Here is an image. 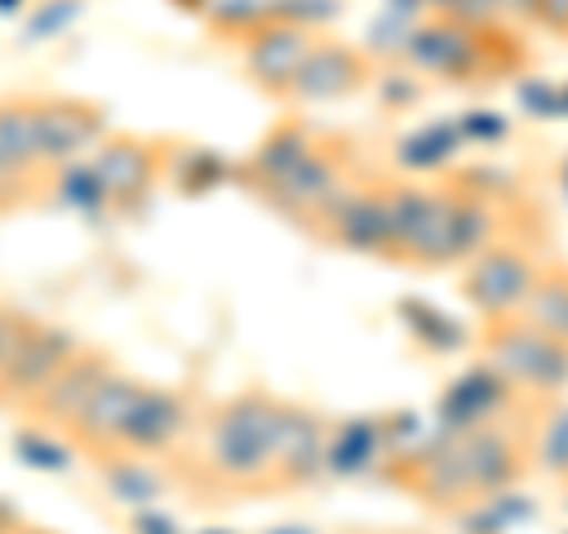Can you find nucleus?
Segmentation results:
<instances>
[{"mask_svg": "<svg viewBox=\"0 0 568 534\" xmlns=\"http://www.w3.org/2000/svg\"><path fill=\"white\" fill-rule=\"evenodd\" d=\"M317 142H323V129H317L313 119H298V114L280 119V123H271V133H265L256 147L246 152V162L237 166V181L256 199L261 189H271L280 175H290L298 162H304Z\"/></svg>", "mask_w": 568, "mask_h": 534, "instance_id": "nucleus-18", "label": "nucleus"}, {"mask_svg": "<svg viewBox=\"0 0 568 534\" xmlns=\"http://www.w3.org/2000/svg\"><path fill=\"white\" fill-rule=\"evenodd\" d=\"M559 119H568V81L559 85Z\"/></svg>", "mask_w": 568, "mask_h": 534, "instance_id": "nucleus-34", "label": "nucleus"}, {"mask_svg": "<svg viewBox=\"0 0 568 534\" xmlns=\"http://www.w3.org/2000/svg\"><path fill=\"white\" fill-rule=\"evenodd\" d=\"M545 270V260L530 251V242H521L517 233H503L493 246H484L469 265H465V279H459V289H465V302L478 312V322H507V317H521L530 289H536V279Z\"/></svg>", "mask_w": 568, "mask_h": 534, "instance_id": "nucleus-5", "label": "nucleus"}, {"mask_svg": "<svg viewBox=\"0 0 568 534\" xmlns=\"http://www.w3.org/2000/svg\"><path fill=\"white\" fill-rule=\"evenodd\" d=\"M166 156L171 142L166 137H148V133H114L91 152V166L104 185L110 213H138L142 204L156 194V185L166 181Z\"/></svg>", "mask_w": 568, "mask_h": 534, "instance_id": "nucleus-7", "label": "nucleus"}, {"mask_svg": "<svg viewBox=\"0 0 568 534\" xmlns=\"http://www.w3.org/2000/svg\"><path fill=\"white\" fill-rule=\"evenodd\" d=\"M369 91H379L384 110H413V104H422L426 95V81L417 76L407 62H394V66H375V81H369Z\"/></svg>", "mask_w": 568, "mask_h": 534, "instance_id": "nucleus-26", "label": "nucleus"}, {"mask_svg": "<svg viewBox=\"0 0 568 534\" xmlns=\"http://www.w3.org/2000/svg\"><path fill=\"white\" fill-rule=\"evenodd\" d=\"M511 407H517L511 383L497 379L484 360H474V369H465L459 379H450V388L440 393V402H436V431L465 435V431H478V425L507 421Z\"/></svg>", "mask_w": 568, "mask_h": 534, "instance_id": "nucleus-15", "label": "nucleus"}, {"mask_svg": "<svg viewBox=\"0 0 568 534\" xmlns=\"http://www.w3.org/2000/svg\"><path fill=\"white\" fill-rule=\"evenodd\" d=\"M200 534H227V530H200Z\"/></svg>", "mask_w": 568, "mask_h": 534, "instance_id": "nucleus-37", "label": "nucleus"}, {"mask_svg": "<svg viewBox=\"0 0 568 534\" xmlns=\"http://www.w3.org/2000/svg\"><path fill=\"white\" fill-rule=\"evenodd\" d=\"M398 62L413 66L426 85H497L517 81L530 66V52L521 33H507L503 24H474L432 10L413 24Z\"/></svg>", "mask_w": 568, "mask_h": 534, "instance_id": "nucleus-2", "label": "nucleus"}, {"mask_svg": "<svg viewBox=\"0 0 568 534\" xmlns=\"http://www.w3.org/2000/svg\"><path fill=\"white\" fill-rule=\"evenodd\" d=\"M530 469L568 487V402H545L530 425Z\"/></svg>", "mask_w": 568, "mask_h": 534, "instance_id": "nucleus-22", "label": "nucleus"}, {"mask_svg": "<svg viewBox=\"0 0 568 534\" xmlns=\"http://www.w3.org/2000/svg\"><path fill=\"white\" fill-rule=\"evenodd\" d=\"M0 534H14V530H0Z\"/></svg>", "mask_w": 568, "mask_h": 534, "instance_id": "nucleus-38", "label": "nucleus"}, {"mask_svg": "<svg viewBox=\"0 0 568 534\" xmlns=\"http://www.w3.org/2000/svg\"><path fill=\"white\" fill-rule=\"evenodd\" d=\"M280 407L271 388L209 402L194 440L171 459V473L194 502H242V496H275V425Z\"/></svg>", "mask_w": 568, "mask_h": 534, "instance_id": "nucleus-1", "label": "nucleus"}, {"mask_svg": "<svg viewBox=\"0 0 568 534\" xmlns=\"http://www.w3.org/2000/svg\"><path fill=\"white\" fill-rule=\"evenodd\" d=\"M20 525H24V521H20V511H14L6 496H0V530H20Z\"/></svg>", "mask_w": 568, "mask_h": 534, "instance_id": "nucleus-31", "label": "nucleus"}, {"mask_svg": "<svg viewBox=\"0 0 568 534\" xmlns=\"http://www.w3.org/2000/svg\"><path fill=\"white\" fill-rule=\"evenodd\" d=\"M317 242L336 246L346 256H369V260H394V218H388V181L379 175H361L336 208L317 223Z\"/></svg>", "mask_w": 568, "mask_h": 534, "instance_id": "nucleus-9", "label": "nucleus"}, {"mask_svg": "<svg viewBox=\"0 0 568 534\" xmlns=\"http://www.w3.org/2000/svg\"><path fill=\"white\" fill-rule=\"evenodd\" d=\"M465 152V137H459V123H422V129L403 133L394 142V162L398 171H407L413 181H426V175H440L455 166V156Z\"/></svg>", "mask_w": 568, "mask_h": 534, "instance_id": "nucleus-21", "label": "nucleus"}, {"mask_svg": "<svg viewBox=\"0 0 568 534\" xmlns=\"http://www.w3.org/2000/svg\"><path fill=\"white\" fill-rule=\"evenodd\" d=\"M559 189H564V199H568V156H564V166H559Z\"/></svg>", "mask_w": 568, "mask_h": 534, "instance_id": "nucleus-35", "label": "nucleus"}, {"mask_svg": "<svg viewBox=\"0 0 568 534\" xmlns=\"http://www.w3.org/2000/svg\"><path fill=\"white\" fill-rule=\"evenodd\" d=\"M361 175L365 171H361V156H355V142L342 137V133H323V142H317L290 175H280L271 189L256 194V204H265L275 218L304 227V233L313 237L317 223L327 218V213L336 208V199H342Z\"/></svg>", "mask_w": 568, "mask_h": 534, "instance_id": "nucleus-3", "label": "nucleus"}, {"mask_svg": "<svg viewBox=\"0 0 568 534\" xmlns=\"http://www.w3.org/2000/svg\"><path fill=\"white\" fill-rule=\"evenodd\" d=\"M317 39H323V29L280 20V14L261 20V24L237 43V48H242V71H246V81H252L261 95L284 100V91L294 85L298 66L308 62V52H313Z\"/></svg>", "mask_w": 568, "mask_h": 534, "instance_id": "nucleus-12", "label": "nucleus"}, {"mask_svg": "<svg viewBox=\"0 0 568 534\" xmlns=\"http://www.w3.org/2000/svg\"><path fill=\"white\" fill-rule=\"evenodd\" d=\"M24 317L20 308H10V302H0V373H6V360H10V346H14V336H20L24 327Z\"/></svg>", "mask_w": 568, "mask_h": 534, "instance_id": "nucleus-30", "label": "nucleus"}, {"mask_svg": "<svg viewBox=\"0 0 568 534\" xmlns=\"http://www.w3.org/2000/svg\"><path fill=\"white\" fill-rule=\"evenodd\" d=\"M332 421L304 402H284L275 425V492H298L327 477Z\"/></svg>", "mask_w": 568, "mask_h": 534, "instance_id": "nucleus-14", "label": "nucleus"}, {"mask_svg": "<svg viewBox=\"0 0 568 534\" xmlns=\"http://www.w3.org/2000/svg\"><path fill=\"white\" fill-rule=\"evenodd\" d=\"M200 421H204L200 393L142 379L138 398H133V407H129V417H123L119 450H123V454H142V459H162V464H171V459L194 440Z\"/></svg>", "mask_w": 568, "mask_h": 534, "instance_id": "nucleus-6", "label": "nucleus"}, {"mask_svg": "<svg viewBox=\"0 0 568 534\" xmlns=\"http://www.w3.org/2000/svg\"><path fill=\"white\" fill-rule=\"evenodd\" d=\"M459 123V137L465 142H497L507 133V119H497L493 110H469L465 119H455Z\"/></svg>", "mask_w": 568, "mask_h": 534, "instance_id": "nucleus-28", "label": "nucleus"}, {"mask_svg": "<svg viewBox=\"0 0 568 534\" xmlns=\"http://www.w3.org/2000/svg\"><path fill=\"white\" fill-rule=\"evenodd\" d=\"M478 360L503 383H511V393L526 402L545 407L568 398V341H549L526 317L488 322L478 331Z\"/></svg>", "mask_w": 568, "mask_h": 534, "instance_id": "nucleus-4", "label": "nucleus"}, {"mask_svg": "<svg viewBox=\"0 0 568 534\" xmlns=\"http://www.w3.org/2000/svg\"><path fill=\"white\" fill-rule=\"evenodd\" d=\"M227 175H237L233 162H223L213 147H175L171 142V156H166V181L181 189V194H204L213 189Z\"/></svg>", "mask_w": 568, "mask_h": 534, "instance_id": "nucleus-24", "label": "nucleus"}, {"mask_svg": "<svg viewBox=\"0 0 568 534\" xmlns=\"http://www.w3.org/2000/svg\"><path fill=\"white\" fill-rule=\"evenodd\" d=\"M48 171L33 133V95H0V213L43 199Z\"/></svg>", "mask_w": 568, "mask_h": 534, "instance_id": "nucleus-13", "label": "nucleus"}, {"mask_svg": "<svg viewBox=\"0 0 568 534\" xmlns=\"http://www.w3.org/2000/svg\"><path fill=\"white\" fill-rule=\"evenodd\" d=\"M138 388H142V379L133 369H123V364H114L110 373L100 379V388L91 393V402L81 407V417L71 421V431H67V440L77 444L81 454H114L119 450V431H123V417H129V407H133V398H138Z\"/></svg>", "mask_w": 568, "mask_h": 534, "instance_id": "nucleus-16", "label": "nucleus"}, {"mask_svg": "<svg viewBox=\"0 0 568 534\" xmlns=\"http://www.w3.org/2000/svg\"><path fill=\"white\" fill-rule=\"evenodd\" d=\"M265 534H317L313 525H275V530H265Z\"/></svg>", "mask_w": 568, "mask_h": 534, "instance_id": "nucleus-32", "label": "nucleus"}, {"mask_svg": "<svg viewBox=\"0 0 568 534\" xmlns=\"http://www.w3.org/2000/svg\"><path fill=\"white\" fill-rule=\"evenodd\" d=\"M29 10V0H0V14H20Z\"/></svg>", "mask_w": 568, "mask_h": 534, "instance_id": "nucleus-33", "label": "nucleus"}, {"mask_svg": "<svg viewBox=\"0 0 568 534\" xmlns=\"http://www.w3.org/2000/svg\"><path fill=\"white\" fill-rule=\"evenodd\" d=\"M375 58L361 48V43H346L336 39V33H323V39L313 43L308 62L298 66L294 85L284 91V104H294V110H323V104H342L351 95L369 91V81H375Z\"/></svg>", "mask_w": 568, "mask_h": 534, "instance_id": "nucleus-10", "label": "nucleus"}, {"mask_svg": "<svg viewBox=\"0 0 568 534\" xmlns=\"http://www.w3.org/2000/svg\"><path fill=\"white\" fill-rule=\"evenodd\" d=\"M119 360L110 350H95V346H81L77 350V360H71L58 379H52L39 398H33L24 412H29V421H39V425H52V431H71V421L81 417V407L91 402V393L100 388V379L110 373Z\"/></svg>", "mask_w": 568, "mask_h": 534, "instance_id": "nucleus-17", "label": "nucleus"}, {"mask_svg": "<svg viewBox=\"0 0 568 534\" xmlns=\"http://www.w3.org/2000/svg\"><path fill=\"white\" fill-rule=\"evenodd\" d=\"M91 464H95V477H100L104 496H110L114 506H123V511L166 502V492L175 487V473H171V464H162V459H142V454L114 450V454H95Z\"/></svg>", "mask_w": 568, "mask_h": 534, "instance_id": "nucleus-19", "label": "nucleus"}, {"mask_svg": "<svg viewBox=\"0 0 568 534\" xmlns=\"http://www.w3.org/2000/svg\"><path fill=\"white\" fill-rule=\"evenodd\" d=\"M394 444H388V421L379 417H346L332 421L327 435V477H361L388 464Z\"/></svg>", "mask_w": 568, "mask_h": 534, "instance_id": "nucleus-20", "label": "nucleus"}, {"mask_svg": "<svg viewBox=\"0 0 568 534\" xmlns=\"http://www.w3.org/2000/svg\"><path fill=\"white\" fill-rule=\"evenodd\" d=\"M81 346L85 341L71 327H58V322H48V317L29 312L20 336H14V346H10L6 373H0V407H20L24 412V407L77 360Z\"/></svg>", "mask_w": 568, "mask_h": 534, "instance_id": "nucleus-8", "label": "nucleus"}, {"mask_svg": "<svg viewBox=\"0 0 568 534\" xmlns=\"http://www.w3.org/2000/svg\"><path fill=\"white\" fill-rule=\"evenodd\" d=\"M521 110H526L530 119H559V85L526 81V85H521Z\"/></svg>", "mask_w": 568, "mask_h": 534, "instance_id": "nucleus-29", "label": "nucleus"}, {"mask_svg": "<svg viewBox=\"0 0 568 534\" xmlns=\"http://www.w3.org/2000/svg\"><path fill=\"white\" fill-rule=\"evenodd\" d=\"M71 454H81V450L62 431H52V425L29 421L24 431H14V459L29 469H39V473H67Z\"/></svg>", "mask_w": 568, "mask_h": 534, "instance_id": "nucleus-25", "label": "nucleus"}, {"mask_svg": "<svg viewBox=\"0 0 568 534\" xmlns=\"http://www.w3.org/2000/svg\"><path fill=\"white\" fill-rule=\"evenodd\" d=\"M521 317L536 331H545L549 341H568V265H545Z\"/></svg>", "mask_w": 568, "mask_h": 534, "instance_id": "nucleus-23", "label": "nucleus"}, {"mask_svg": "<svg viewBox=\"0 0 568 534\" xmlns=\"http://www.w3.org/2000/svg\"><path fill=\"white\" fill-rule=\"evenodd\" d=\"M33 133H39L43 171H62L91 156L110 137V119L85 95H33Z\"/></svg>", "mask_w": 568, "mask_h": 534, "instance_id": "nucleus-11", "label": "nucleus"}, {"mask_svg": "<svg viewBox=\"0 0 568 534\" xmlns=\"http://www.w3.org/2000/svg\"><path fill=\"white\" fill-rule=\"evenodd\" d=\"M14 534H52V530H39V525H20Z\"/></svg>", "mask_w": 568, "mask_h": 534, "instance_id": "nucleus-36", "label": "nucleus"}, {"mask_svg": "<svg viewBox=\"0 0 568 534\" xmlns=\"http://www.w3.org/2000/svg\"><path fill=\"white\" fill-rule=\"evenodd\" d=\"M123 525H129V534H185L181 521H175L171 511H162V502L129 511V521H123Z\"/></svg>", "mask_w": 568, "mask_h": 534, "instance_id": "nucleus-27", "label": "nucleus"}]
</instances>
